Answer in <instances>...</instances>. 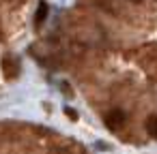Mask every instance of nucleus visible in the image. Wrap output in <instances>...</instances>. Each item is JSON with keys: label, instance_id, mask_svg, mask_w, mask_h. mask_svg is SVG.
I'll return each mask as SVG.
<instances>
[{"label": "nucleus", "instance_id": "obj_2", "mask_svg": "<svg viewBox=\"0 0 157 154\" xmlns=\"http://www.w3.org/2000/svg\"><path fill=\"white\" fill-rule=\"evenodd\" d=\"M123 124H125V113H123L121 109H112V111L105 116V126H108V128L118 131Z\"/></svg>", "mask_w": 157, "mask_h": 154}, {"label": "nucleus", "instance_id": "obj_4", "mask_svg": "<svg viewBox=\"0 0 157 154\" xmlns=\"http://www.w3.org/2000/svg\"><path fill=\"white\" fill-rule=\"evenodd\" d=\"M146 131H148L153 137H157V116H151V118L146 120Z\"/></svg>", "mask_w": 157, "mask_h": 154}, {"label": "nucleus", "instance_id": "obj_5", "mask_svg": "<svg viewBox=\"0 0 157 154\" xmlns=\"http://www.w3.org/2000/svg\"><path fill=\"white\" fill-rule=\"evenodd\" d=\"M65 111H67V116H69V118H71V120H75V118H78V116H75V111H73V109H65Z\"/></svg>", "mask_w": 157, "mask_h": 154}, {"label": "nucleus", "instance_id": "obj_3", "mask_svg": "<svg viewBox=\"0 0 157 154\" xmlns=\"http://www.w3.org/2000/svg\"><path fill=\"white\" fill-rule=\"evenodd\" d=\"M45 17H48V2H39V7H37V15H35V26H41L43 22H45Z\"/></svg>", "mask_w": 157, "mask_h": 154}, {"label": "nucleus", "instance_id": "obj_6", "mask_svg": "<svg viewBox=\"0 0 157 154\" xmlns=\"http://www.w3.org/2000/svg\"><path fill=\"white\" fill-rule=\"evenodd\" d=\"M131 2H140V0H131Z\"/></svg>", "mask_w": 157, "mask_h": 154}, {"label": "nucleus", "instance_id": "obj_1", "mask_svg": "<svg viewBox=\"0 0 157 154\" xmlns=\"http://www.w3.org/2000/svg\"><path fill=\"white\" fill-rule=\"evenodd\" d=\"M2 75L7 79H15L20 75V62H17V58L5 56V60H2Z\"/></svg>", "mask_w": 157, "mask_h": 154}]
</instances>
